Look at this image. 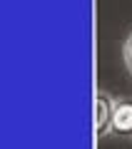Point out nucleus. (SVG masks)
Listing matches in <instances>:
<instances>
[{
	"label": "nucleus",
	"instance_id": "obj_2",
	"mask_svg": "<svg viewBox=\"0 0 132 149\" xmlns=\"http://www.w3.org/2000/svg\"><path fill=\"white\" fill-rule=\"evenodd\" d=\"M110 132L117 134V137H132V100L115 102Z\"/></svg>",
	"mask_w": 132,
	"mask_h": 149
},
{
	"label": "nucleus",
	"instance_id": "obj_1",
	"mask_svg": "<svg viewBox=\"0 0 132 149\" xmlns=\"http://www.w3.org/2000/svg\"><path fill=\"white\" fill-rule=\"evenodd\" d=\"M112 109H115V100L107 92H97V97H95V134H97V139L110 132Z\"/></svg>",
	"mask_w": 132,
	"mask_h": 149
},
{
	"label": "nucleus",
	"instance_id": "obj_3",
	"mask_svg": "<svg viewBox=\"0 0 132 149\" xmlns=\"http://www.w3.org/2000/svg\"><path fill=\"white\" fill-rule=\"evenodd\" d=\"M125 65H127V70H130V74H132V32L125 40Z\"/></svg>",
	"mask_w": 132,
	"mask_h": 149
}]
</instances>
